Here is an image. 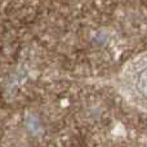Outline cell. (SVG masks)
<instances>
[{
    "label": "cell",
    "instance_id": "1",
    "mask_svg": "<svg viewBox=\"0 0 147 147\" xmlns=\"http://www.w3.org/2000/svg\"><path fill=\"white\" fill-rule=\"evenodd\" d=\"M119 88L130 105L147 112V52L138 54L123 67Z\"/></svg>",
    "mask_w": 147,
    "mask_h": 147
}]
</instances>
